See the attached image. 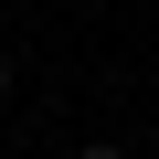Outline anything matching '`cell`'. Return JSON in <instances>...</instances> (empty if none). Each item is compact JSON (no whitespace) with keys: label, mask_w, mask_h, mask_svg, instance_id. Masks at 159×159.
I'll return each instance as SVG.
<instances>
[{"label":"cell","mask_w":159,"mask_h":159,"mask_svg":"<svg viewBox=\"0 0 159 159\" xmlns=\"http://www.w3.org/2000/svg\"><path fill=\"white\" fill-rule=\"evenodd\" d=\"M74 159H127V148H106V138H96V148H74Z\"/></svg>","instance_id":"6da1fadb"},{"label":"cell","mask_w":159,"mask_h":159,"mask_svg":"<svg viewBox=\"0 0 159 159\" xmlns=\"http://www.w3.org/2000/svg\"><path fill=\"white\" fill-rule=\"evenodd\" d=\"M0 96H11V64H0Z\"/></svg>","instance_id":"7a4b0ae2"}]
</instances>
